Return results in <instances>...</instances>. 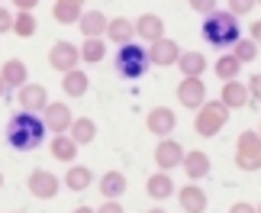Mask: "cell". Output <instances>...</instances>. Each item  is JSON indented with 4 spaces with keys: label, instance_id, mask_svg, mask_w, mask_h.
<instances>
[{
    "label": "cell",
    "instance_id": "cell-1",
    "mask_svg": "<svg viewBox=\"0 0 261 213\" xmlns=\"http://www.w3.org/2000/svg\"><path fill=\"white\" fill-rule=\"evenodd\" d=\"M45 120L42 116H36V113H29V110H19V113L10 116V123H7V142H10V149H16V152H33L42 146V139H45Z\"/></svg>",
    "mask_w": 261,
    "mask_h": 213
},
{
    "label": "cell",
    "instance_id": "cell-2",
    "mask_svg": "<svg viewBox=\"0 0 261 213\" xmlns=\"http://www.w3.org/2000/svg\"><path fill=\"white\" fill-rule=\"evenodd\" d=\"M203 39L213 49H232L239 39H242L239 16H232L229 10H216V13L203 16Z\"/></svg>",
    "mask_w": 261,
    "mask_h": 213
},
{
    "label": "cell",
    "instance_id": "cell-3",
    "mask_svg": "<svg viewBox=\"0 0 261 213\" xmlns=\"http://www.w3.org/2000/svg\"><path fill=\"white\" fill-rule=\"evenodd\" d=\"M152 65L148 62V49L142 45H136V42H129V45H119V52H116V71H119V78H126V81H139L145 75V68Z\"/></svg>",
    "mask_w": 261,
    "mask_h": 213
},
{
    "label": "cell",
    "instance_id": "cell-4",
    "mask_svg": "<svg viewBox=\"0 0 261 213\" xmlns=\"http://www.w3.org/2000/svg\"><path fill=\"white\" fill-rule=\"evenodd\" d=\"M226 120H229V107L223 104V100H206V104L197 110L194 129H197V136L213 139V136L219 133V129L226 126Z\"/></svg>",
    "mask_w": 261,
    "mask_h": 213
},
{
    "label": "cell",
    "instance_id": "cell-5",
    "mask_svg": "<svg viewBox=\"0 0 261 213\" xmlns=\"http://www.w3.org/2000/svg\"><path fill=\"white\" fill-rule=\"evenodd\" d=\"M236 165L242 171H258L261 168V136L258 133H242L236 142Z\"/></svg>",
    "mask_w": 261,
    "mask_h": 213
},
{
    "label": "cell",
    "instance_id": "cell-6",
    "mask_svg": "<svg viewBox=\"0 0 261 213\" xmlns=\"http://www.w3.org/2000/svg\"><path fill=\"white\" fill-rule=\"evenodd\" d=\"M77 62H81V45L74 42H55L52 49H48V65H52L55 71H62V75H68V71H74Z\"/></svg>",
    "mask_w": 261,
    "mask_h": 213
},
{
    "label": "cell",
    "instance_id": "cell-7",
    "mask_svg": "<svg viewBox=\"0 0 261 213\" xmlns=\"http://www.w3.org/2000/svg\"><path fill=\"white\" fill-rule=\"evenodd\" d=\"M29 194H33L36 200H52L58 194V187H62V181H58L52 171H45V168H36L33 175H29Z\"/></svg>",
    "mask_w": 261,
    "mask_h": 213
},
{
    "label": "cell",
    "instance_id": "cell-8",
    "mask_svg": "<svg viewBox=\"0 0 261 213\" xmlns=\"http://www.w3.org/2000/svg\"><path fill=\"white\" fill-rule=\"evenodd\" d=\"M177 100H180V107H187V110H200L206 104V84L200 78H184L177 84Z\"/></svg>",
    "mask_w": 261,
    "mask_h": 213
},
{
    "label": "cell",
    "instance_id": "cell-9",
    "mask_svg": "<svg viewBox=\"0 0 261 213\" xmlns=\"http://www.w3.org/2000/svg\"><path fill=\"white\" fill-rule=\"evenodd\" d=\"M145 126L152 136L168 139V133H174V126H177V116H174L171 107H152V113L145 116Z\"/></svg>",
    "mask_w": 261,
    "mask_h": 213
},
{
    "label": "cell",
    "instance_id": "cell-10",
    "mask_svg": "<svg viewBox=\"0 0 261 213\" xmlns=\"http://www.w3.org/2000/svg\"><path fill=\"white\" fill-rule=\"evenodd\" d=\"M177 58H180V49H177V42H174V39H168V36H162L158 42H152V45H148V62H152V65H158V68L177 65Z\"/></svg>",
    "mask_w": 261,
    "mask_h": 213
},
{
    "label": "cell",
    "instance_id": "cell-11",
    "mask_svg": "<svg viewBox=\"0 0 261 213\" xmlns=\"http://www.w3.org/2000/svg\"><path fill=\"white\" fill-rule=\"evenodd\" d=\"M42 120H45V129L48 133H68L74 123V116H71V107H65V104H48L42 110Z\"/></svg>",
    "mask_w": 261,
    "mask_h": 213
},
{
    "label": "cell",
    "instance_id": "cell-12",
    "mask_svg": "<svg viewBox=\"0 0 261 213\" xmlns=\"http://www.w3.org/2000/svg\"><path fill=\"white\" fill-rule=\"evenodd\" d=\"M184 146L180 142H174V139H162L158 142V149H155V161H158V168L162 171H171V168H177L180 161H184Z\"/></svg>",
    "mask_w": 261,
    "mask_h": 213
},
{
    "label": "cell",
    "instance_id": "cell-13",
    "mask_svg": "<svg viewBox=\"0 0 261 213\" xmlns=\"http://www.w3.org/2000/svg\"><path fill=\"white\" fill-rule=\"evenodd\" d=\"M16 104L23 110H29V113H42L48 107V94H45L42 84H23L19 94H16Z\"/></svg>",
    "mask_w": 261,
    "mask_h": 213
},
{
    "label": "cell",
    "instance_id": "cell-14",
    "mask_svg": "<svg viewBox=\"0 0 261 213\" xmlns=\"http://www.w3.org/2000/svg\"><path fill=\"white\" fill-rule=\"evenodd\" d=\"M107 26H110V19L100 13V10H84L81 19H77V29L84 33V39H103Z\"/></svg>",
    "mask_w": 261,
    "mask_h": 213
},
{
    "label": "cell",
    "instance_id": "cell-15",
    "mask_svg": "<svg viewBox=\"0 0 261 213\" xmlns=\"http://www.w3.org/2000/svg\"><path fill=\"white\" fill-rule=\"evenodd\" d=\"M177 200H180V210L184 213H203L206 210V191L200 187V184H184L177 191Z\"/></svg>",
    "mask_w": 261,
    "mask_h": 213
},
{
    "label": "cell",
    "instance_id": "cell-16",
    "mask_svg": "<svg viewBox=\"0 0 261 213\" xmlns=\"http://www.w3.org/2000/svg\"><path fill=\"white\" fill-rule=\"evenodd\" d=\"M136 36H139V39H145L148 45L158 42V39L165 36V19H162V16H155V13H142V16L136 19Z\"/></svg>",
    "mask_w": 261,
    "mask_h": 213
},
{
    "label": "cell",
    "instance_id": "cell-17",
    "mask_svg": "<svg viewBox=\"0 0 261 213\" xmlns=\"http://www.w3.org/2000/svg\"><path fill=\"white\" fill-rule=\"evenodd\" d=\"M107 39H110V42H116V45H129V42L136 39V23H133V19H126V16L110 19Z\"/></svg>",
    "mask_w": 261,
    "mask_h": 213
},
{
    "label": "cell",
    "instance_id": "cell-18",
    "mask_svg": "<svg viewBox=\"0 0 261 213\" xmlns=\"http://www.w3.org/2000/svg\"><path fill=\"white\" fill-rule=\"evenodd\" d=\"M0 78H4V84L7 87H23L29 84V68L19 62V58H10V62H4V68H0Z\"/></svg>",
    "mask_w": 261,
    "mask_h": 213
},
{
    "label": "cell",
    "instance_id": "cell-19",
    "mask_svg": "<svg viewBox=\"0 0 261 213\" xmlns=\"http://www.w3.org/2000/svg\"><path fill=\"white\" fill-rule=\"evenodd\" d=\"M180 168L187 171L190 181H200V178L210 175V155H206V152H187L184 161H180Z\"/></svg>",
    "mask_w": 261,
    "mask_h": 213
},
{
    "label": "cell",
    "instance_id": "cell-20",
    "mask_svg": "<svg viewBox=\"0 0 261 213\" xmlns=\"http://www.w3.org/2000/svg\"><path fill=\"white\" fill-rule=\"evenodd\" d=\"M219 100H223L229 110H239V107H245L252 97H248V87L242 84V81H226V84H223V94H219Z\"/></svg>",
    "mask_w": 261,
    "mask_h": 213
},
{
    "label": "cell",
    "instance_id": "cell-21",
    "mask_svg": "<svg viewBox=\"0 0 261 213\" xmlns=\"http://www.w3.org/2000/svg\"><path fill=\"white\" fill-rule=\"evenodd\" d=\"M90 184H94V171H90L87 165H71L65 175V187L74 191V194H81V191H87Z\"/></svg>",
    "mask_w": 261,
    "mask_h": 213
},
{
    "label": "cell",
    "instance_id": "cell-22",
    "mask_svg": "<svg viewBox=\"0 0 261 213\" xmlns=\"http://www.w3.org/2000/svg\"><path fill=\"white\" fill-rule=\"evenodd\" d=\"M100 194L107 200H116L126 194V175L123 171H107L103 178H100Z\"/></svg>",
    "mask_w": 261,
    "mask_h": 213
},
{
    "label": "cell",
    "instance_id": "cell-23",
    "mask_svg": "<svg viewBox=\"0 0 261 213\" xmlns=\"http://www.w3.org/2000/svg\"><path fill=\"white\" fill-rule=\"evenodd\" d=\"M52 155L58 158V161H68V165H71V161L77 158V142L68 136V133H58V136H52Z\"/></svg>",
    "mask_w": 261,
    "mask_h": 213
},
{
    "label": "cell",
    "instance_id": "cell-24",
    "mask_svg": "<svg viewBox=\"0 0 261 213\" xmlns=\"http://www.w3.org/2000/svg\"><path fill=\"white\" fill-rule=\"evenodd\" d=\"M145 191H148V197L152 200H168L174 194V181L165 175V171H158V175H152L145 181Z\"/></svg>",
    "mask_w": 261,
    "mask_h": 213
},
{
    "label": "cell",
    "instance_id": "cell-25",
    "mask_svg": "<svg viewBox=\"0 0 261 213\" xmlns=\"http://www.w3.org/2000/svg\"><path fill=\"white\" fill-rule=\"evenodd\" d=\"M177 68H180V75H184V78H200L206 71V55H200V52H180Z\"/></svg>",
    "mask_w": 261,
    "mask_h": 213
},
{
    "label": "cell",
    "instance_id": "cell-26",
    "mask_svg": "<svg viewBox=\"0 0 261 213\" xmlns=\"http://www.w3.org/2000/svg\"><path fill=\"white\" fill-rule=\"evenodd\" d=\"M68 136H71L77 146H87V142L97 139V123L90 116H77L74 123H71V129H68Z\"/></svg>",
    "mask_w": 261,
    "mask_h": 213
},
{
    "label": "cell",
    "instance_id": "cell-27",
    "mask_svg": "<svg viewBox=\"0 0 261 213\" xmlns=\"http://www.w3.org/2000/svg\"><path fill=\"white\" fill-rule=\"evenodd\" d=\"M87 87H90V78L84 75L81 68H74V71H68L65 81H62V90L68 97H84L87 94Z\"/></svg>",
    "mask_w": 261,
    "mask_h": 213
},
{
    "label": "cell",
    "instance_id": "cell-28",
    "mask_svg": "<svg viewBox=\"0 0 261 213\" xmlns=\"http://www.w3.org/2000/svg\"><path fill=\"white\" fill-rule=\"evenodd\" d=\"M81 4H71V0H55V7H52V16H55V23H65V26H71L81 19Z\"/></svg>",
    "mask_w": 261,
    "mask_h": 213
},
{
    "label": "cell",
    "instance_id": "cell-29",
    "mask_svg": "<svg viewBox=\"0 0 261 213\" xmlns=\"http://www.w3.org/2000/svg\"><path fill=\"white\" fill-rule=\"evenodd\" d=\"M81 58H84L87 65H100V62L107 58V42H103V39H84Z\"/></svg>",
    "mask_w": 261,
    "mask_h": 213
},
{
    "label": "cell",
    "instance_id": "cell-30",
    "mask_svg": "<svg viewBox=\"0 0 261 213\" xmlns=\"http://www.w3.org/2000/svg\"><path fill=\"white\" fill-rule=\"evenodd\" d=\"M239 71H242V62H239L232 52H229V55H219V62H216V78L219 81H236Z\"/></svg>",
    "mask_w": 261,
    "mask_h": 213
},
{
    "label": "cell",
    "instance_id": "cell-31",
    "mask_svg": "<svg viewBox=\"0 0 261 213\" xmlns=\"http://www.w3.org/2000/svg\"><path fill=\"white\" fill-rule=\"evenodd\" d=\"M36 29H39V23H36V16H33V13L19 10V13L13 16V33H16L19 39H29V36H36Z\"/></svg>",
    "mask_w": 261,
    "mask_h": 213
},
{
    "label": "cell",
    "instance_id": "cell-32",
    "mask_svg": "<svg viewBox=\"0 0 261 213\" xmlns=\"http://www.w3.org/2000/svg\"><path fill=\"white\" fill-rule=\"evenodd\" d=\"M232 55L239 58V62H255L258 58V42H252V39H239V42L232 45Z\"/></svg>",
    "mask_w": 261,
    "mask_h": 213
},
{
    "label": "cell",
    "instance_id": "cell-33",
    "mask_svg": "<svg viewBox=\"0 0 261 213\" xmlns=\"http://www.w3.org/2000/svg\"><path fill=\"white\" fill-rule=\"evenodd\" d=\"M255 10V0H229V13L232 16H245Z\"/></svg>",
    "mask_w": 261,
    "mask_h": 213
},
{
    "label": "cell",
    "instance_id": "cell-34",
    "mask_svg": "<svg viewBox=\"0 0 261 213\" xmlns=\"http://www.w3.org/2000/svg\"><path fill=\"white\" fill-rule=\"evenodd\" d=\"M187 4H190V10H194V13H200V16L216 13V0H187Z\"/></svg>",
    "mask_w": 261,
    "mask_h": 213
},
{
    "label": "cell",
    "instance_id": "cell-35",
    "mask_svg": "<svg viewBox=\"0 0 261 213\" xmlns=\"http://www.w3.org/2000/svg\"><path fill=\"white\" fill-rule=\"evenodd\" d=\"M0 33H13V13L7 7H0Z\"/></svg>",
    "mask_w": 261,
    "mask_h": 213
},
{
    "label": "cell",
    "instance_id": "cell-36",
    "mask_svg": "<svg viewBox=\"0 0 261 213\" xmlns=\"http://www.w3.org/2000/svg\"><path fill=\"white\" fill-rule=\"evenodd\" d=\"M248 97L261 104V75H252V81H248Z\"/></svg>",
    "mask_w": 261,
    "mask_h": 213
},
{
    "label": "cell",
    "instance_id": "cell-37",
    "mask_svg": "<svg viewBox=\"0 0 261 213\" xmlns=\"http://www.w3.org/2000/svg\"><path fill=\"white\" fill-rule=\"evenodd\" d=\"M248 39H252V42H258V45H261V19H255V23L248 26Z\"/></svg>",
    "mask_w": 261,
    "mask_h": 213
},
{
    "label": "cell",
    "instance_id": "cell-38",
    "mask_svg": "<svg viewBox=\"0 0 261 213\" xmlns=\"http://www.w3.org/2000/svg\"><path fill=\"white\" fill-rule=\"evenodd\" d=\"M97 213H126V210H123V207H119V200H107V204H103V207H100Z\"/></svg>",
    "mask_w": 261,
    "mask_h": 213
},
{
    "label": "cell",
    "instance_id": "cell-39",
    "mask_svg": "<svg viewBox=\"0 0 261 213\" xmlns=\"http://www.w3.org/2000/svg\"><path fill=\"white\" fill-rule=\"evenodd\" d=\"M229 213H258L252 204H245V200H239V204H232V207H229Z\"/></svg>",
    "mask_w": 261,
    "mask_h": 213
},
{
    "label": "cell",
    "instance_id": "cell-40",
    "mask_svg": "<svg viewBox=\"0 0 261 213\" xmlns=\"http://www.w3.org/2000/svg\"><path fill=\"white\" fill-rule=\"evenodd\" d=\"M13 4H16V10H26V13H33L39 0H13Z\"/></svg>",
    "mask_w": 261,
    "mask_h": 213
},
{
    "label": "cell",
    "instance_id": "cell-41",
    "mask_svg": "<svg viewBox=\"0 0 261 213\" xmlns=\"http://www.w3.org/2000/svg\"><path fill=\"white\" fill-rule=\"evenodd\" d=\"M74 213H97V210H94V207H77Z\"/></svg>",
    "mask_w": 261,
    "mask_h": 213
},
{
    "label": "cell",
    "instance_id": "cell-42",
    "mask_svg": "<svg viewBox=\"0 0 261 213\" xmlns=\"http://www.w3.org/2000/svg\"><path fill=\"white\" fill-rule=\"evenodd\" d=\"M7 94V84H4V78H0V97H4Z\"/></svg>",
    "mask_w": 261,
    "mask_h": 213
},
{
    "label": "cell",
    "instance_id": "cell-43",
    "mask_svg": "<svg viewBox=\"0 0 261 213\" xmlns=\"http://www.w3.org/2000/svg\"><path fill=\"white\" fill-rule=\"evenodd\" d=\"M145 213H165V210H162V207H155V210H145Z\"/></svg>",
    "mask_w": 261,
    "mask_h": 213
},
{
    "label": "cell",
    "instance_id": "cell-44",
    "mask_svg": "<svg viewBox=\"0 0 261 213\" xmlns=\"http://www.w3.org/2000/svg\"><path fill=\"white\" fill-rule=\"evenodd\" d=\"M71 4H84V0H71Z\"/></svg>",
    "mask_w": 261,
    "mask_h": 213
},
{
    "label": "cell",
    "instance_id": "cell-45",
    "mask_svg": "<svg viewBox=\"0 0 261 213\" xmlns=\"http://www.w3.org/2000/svg\"><path fill=\"white\" fill-rule=\"evenodd\" d=\"M0 187H4V175H0Z\"/></svg>",
    "mask_w": 261,
    "mask_h": 213
},
{
    "label": "cell",
    "instance_id": "cell-46",
    "mask_svg": "<svg viewBox=\"0 0 261 213\" xmlns=\"http://www.w3.org/2000/svg\"><path fill=\"white\" fill-rule=\"evenodd\" d=\"M255 210H258V213H261V204H258V207H255Z\"/></svg>",
    "mask_w": 261,
    "mask_h": 213
},
{
    "label": "cell",
    "instance_id": "cell-47",
    "mask_svg": "<svg viewBox=\"0 0 261 213\" xmlns=\"http://www.w3.org/2000/svg\"><path fill=\"white\" fill-rule=\"evenodd\" d=\"M258 136H261V126H258Z\"/></svg>",
    "mask_w": 261,
    "mask_h": 213
},
{
    "label": "cell",
    "instance_id": "cell-48",
    "mask_svg": "<svg viewBox=\"0 0 261 213\" xmlns=\"http://www.w3.org/2000/svg\"><path fill=\"white\" fill-rule=\"evenodd\" d=\"M255 4H261V0H255Z\"/></svg>",
    "mask_w": 261,
    "mask_h": 213
},
{
    "label": "cell",
    "instance_id": "cell-49",
    "mask_svg": "<svg viewBox=\"0 0 261 213\" xmlns=\"http://www.w3.org/2000/svg\"><path fill=\"white\" fill-rule=\"evenodd\" d=\"M13 213H19V210H13Z\"/></svg>",
    "mask_w": 261,
    "mask_h": 213
}]
</instances>
